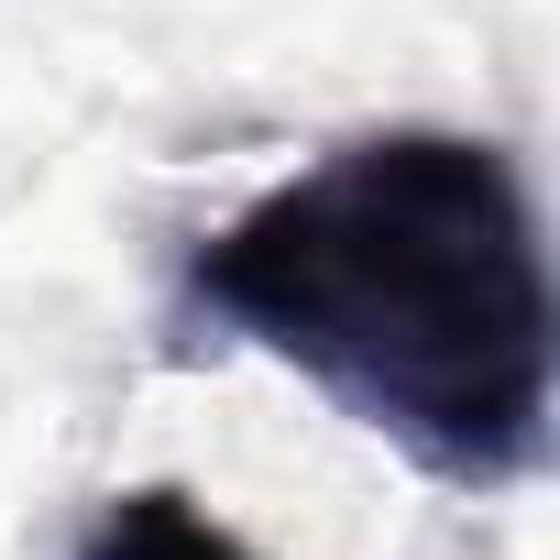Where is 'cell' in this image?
<instances>
[{
	"label": "cell",
	"mask_w": 560,
	"mask_h": 560,
	"mask_svg": "<svg viewBox=\"0 0 560 560\" xmlns=\"http://www.w3.org/2000/svg\"><path fill=\"white\" fill-rule=\"evenodd\" d=\"M187 319L298 363L429 483L505 494L549 451V264L505 143L396 121L198 231Z\"/></svg>",
	"instance_id": "6da1fadb"
},
{
	"label": "cell",
	"mask_w": 560,
	"mask_h": 560,
	"mask_svg": "<svg viewBox=\"0 0 560 560\" xmlns=\"http://www.w3.org/2000/svg\"><path fill=\"white\" fill-rule=\"evenodd\" d=\"M78 560H264V549L231 538L187 483H121V494L89 516Z\"/></svg>",
	"instance_id": "7a4b0ae2"
}]
</instances>
